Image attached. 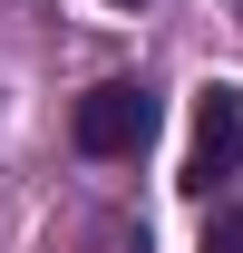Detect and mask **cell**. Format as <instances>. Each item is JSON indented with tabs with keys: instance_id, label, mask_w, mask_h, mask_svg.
I'll list each match as a JSON object with an SVG mask.
<instances>
[{
	"instance_id": "3",
	"label": "cell",
	"mask_w": 243,
	"mask_h": 253,
	"mask_svg": "<svg viewBox=\"0 0 243 253\" xmlns=\"http://www.w3.org/2000/svg\"><path fill=\"white\" fill-rule=\"evenodd\" d=\"M204 253H243V195H214V214H204Z\"/></svg>"
},
{
	"instance_id": "1",
	"label": "cell",
	"mask_w": 243,
	"mask_h": 253,
	"mask_svg": "<svg viewBox=\"0 0 243 253\" xmlns=\"http://www.w3.org/2000/svg\"><path fill=\"white\" fill-rule=\"evenodd\" d=\"M185 195H234L243 185V88H204L195 97V146H185Z\"/></svg>"
},
{
	"instance_id": "2",
	"label": "cell",
	"mask_w": 243,
	"mask_h": 253,
	"mask_svg": "<svg viewBox=\"0 0 243 253\" xmlns=\"http://www.w3.org/2000/svg\"><path fill=\"white\" fill-rule=\"evenodd\" d=\"M68 126H78V146H88V156H136V146L156 136V88L107 78V88H88L78 107H68Z\"/></svg>"
}]
</instances>
